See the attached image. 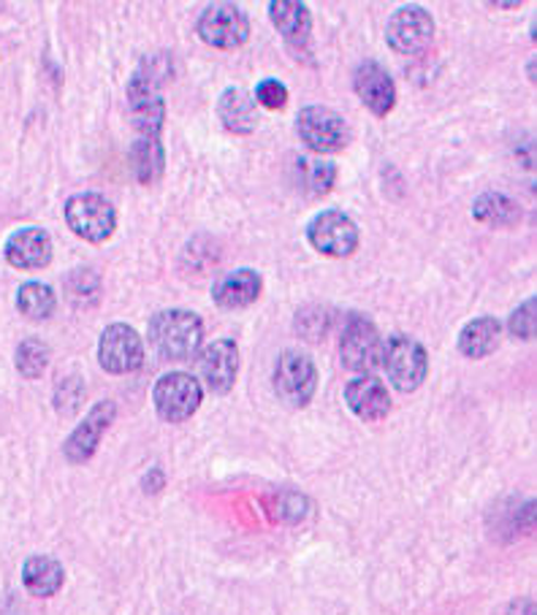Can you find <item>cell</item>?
Returning a JSON list of instances; mask_svg holds the SVG:
<instances>
[{"instance_id": "1", "label": "cell", "mask_w": 537, "mask_h": 615, "mask_svg": "<svg viewBox=\"0 0 537 615\" xmlns=\"http://www.w3.org/2000/svg\"><path fill=\"white\" fill-rule=\"evenodd\" d=\"M204 323L190 310H163L150 321V344L161 359L190 361L199 355Z\"/></svg>"}, {"instance_id": "2", "label": "cell", "mask_w": 537, "mask_h": 615, "mask_svg": "<svg viewBox=\"0 0 537 615\" xmlns=\"http://www.w3.org/2000/svg\"><path fill=\"white\" fill-rule=\"evenodd\" d=\"M380 366L397 391L410 393L424 386L426 375H429V355L419 339L397 334L383 344Z\"/></svg>"}, {"instance_id": "3", "label": "cell", "mask_w": 537, "mask_h": 615, "mask_svg": "<svg viewBox=\"0 0 537 615\" xmlns=\"http://www.w3.org/2000/svg\"><path fill=\"white\" fill-rule=\"evenodd\" d=\"M274 393L288 407H307L317 391V369L301 350H285L274 364Z\"/></svg>"}, {"instance_id": "4", "label": "cell", "mask_w": 537, "mask_h": 615, "mask_svg": "<svg viewBox=\"0 0 537 615\" xmlns=\"http://www.w3.org/2000/svg\"><path fill=\"white\" fill-rule=\"evenodd\" d=\"M296 134L304 141L307 150L317 155H332L345 150L350 141V128L339 112L328 106H304L296 114Z\"/></svg>"}, {"instance_id": "5", "label": "cell", "mask_w": 537, "mask_h": 615, "mask_svg": "<svg viewBox=\"0 0 537 615\" xmlns=\"http://www.w3.org/2000/svg\"><path fill=\"white\" fill-rule=\"evenodd\" d=\"M339 359L350 372L372 375L380 366L383 339L375 323L364 315H350L339 334Z\"/></svg>"}, {"instance_id": "6", "label": "cell", "mask_w": 537, "mask_h": 615, "mask_svg": "<svg viewBox=\"0 0 537 615\" xmlns=\"http://www.w3.org/2000/svg\"><path fill=\"white\" fill-rule=\"evenodd\" d=\"M204 399V388H201L199 377L188 375V372H168L152 388V402L155 412L166 423H185L193 417L201 407Z\"/></svg>"}, {"instance_id": "7", "label": "cell", "mask_w": 537, "mask_h": 615, "mask_svg": "<svg viewBox=\"0 0 537 615\" xmlns=\"http://www.w3.org/2000/svg\"><path fill=\"white\" fill-rule=\"evenodd\" d=\"M65 223L79 239L90 241V244H101L117 228V212L103 196L79 193L65 204Z\"/></svg>"}, {"instance_id": "8", "label": "cell", "mask_w": 537, "mask_h": 615, "mask_svg": "<svg viewBox=\"0 0 537 615\" xmlns=\"http://www.w3.org/2000/svg\"><path fill=\"white\" fill-rule=\"evenodd\" d=\"M128 109L134 128L145 139H161L163 120H166V106H163L161 81L147 74L145 68L136 71L128 81Z\"/></svg>"}, {"instance_id": "9", "label": "cell", "mask_w": 537, "mask_h": 615, "mask_svg": "<svg viewBox=\"0 0 537 615\" xmlns=\"http://www.w3.org/2000/svg\"><path fill=\"white\" fill-rule=\"evenodd\" d=\"M201 41L215 49H237L250 38V20L237 3H210L196 22Z\"/></svg>"}, {"instance_id": "10", "label": "cell", "mask_w": 537, "mask_h": 615, "mask_svg": "<svg viewBox=\"0 0 537 615\" xmlns=\"http://www.w3.org/2000/svg\"><path fill=\"white\" fill-rule=\"evenodd\" d=\"M307 239L312 250L326 258H348L359 250V225L345 212L328 209L312 217L307 225Z\"/></svg>"}, {"instance_id": "11", "label": "cell", "mask_w": 537, "mask_h": 615, "mask_svg": "<svg viewBox=\"0 0 537 615\" xmlns=\"http://www.w3.org/2000/svg\"><path fill=\"white\" fill-rule=\"evenodd\" d=\"M98 364L109 375H134L145 364V342L125 323H112L98 342Z\"/></svg>"}, {"instance_id": "12", "label": "cell", "mask_w": 537, "mask_h": 615, "mask_svg": "<svg viewBox=\"0 0 537 615\" xmlns=\"http://www.w3.org/2000/svg\"><path fill=\"white\" fill-rule=\"evenodd\" d=\"M435 38V20L424 5H402L391 14L386 41L399 54H421Z\"/></svg>"}, {"instance_id": "13", "label": "cell", "mask_w": 537, "mask_h": 615, "mask_svg": "<svg viewBox=\"0 0 537 615\" xmlns=\"http://www.w3.org/2000/svg\"><path fill=\"white\" fill-rule=\"evenodd\" d=\"M196 364H199L201 382L210 388L215 397H223L234 388L239 375V348L234 339H217V342L207 344L199 355H196Z\"/></svg>"}, {"instance_id": "14", "label": "cell", "mask_w": 537, "mask_h": 615, "mask_svg": "<svg viewBox=\"0 0 537 615\" xmlns=\"http://www.w3.org/2000/svg\"><path fill=\"white\" fill-rule=\"evenodd\" d=\"M114 415H117V407L114 402H98L96 407L90 410V415L74 428L68 439L63 444V453L71 464H85L96 455L98 444H101V437L107 434V428L114 423Z\"/></svg>"}, {"instance_id": "15", "label": "cell", "mask_w": 537, "mask_h": 615, "mask_svg": "<svg viewBox=\"0 0 537 615\" xmlns=\"http://www.w3.org/2000/svg\"><path fill=\"white\" fill-rule=\"evenodd\" d=\"M353 87L361 103L377 117H386L394 109V103H397V87H394L391 74L375 60H364L353 71Z\"/></svg>"}, {"instance_id": "16", "label": "cell", "mask_w": 537, "mask_h": 615, "mask_svg": "<svg viewBox=\"0 0 537 615\" xmlns=\"http://www.w3.org/2000/svg\"><path fill=\"white\" fill-rule=\"evenodd\" d=\"M5 261L14 268H43L52 263V239L43 228H20L5 239Z\"/></svg>"}, {"instance_id": "17", "label": "cell", "mask_w": 537, "mask_h": 615, "mask_svg": "<svg viewBox=\"0 0 537 615\" xmlns=\"http://www.w3.org/2000/svg\"><path fill=\"white\" fill-rule=\"evenodd\" d=\"M345 402L361 421L377 423L391 412V393L375 375H361L345 386Z\"/></svg>"}, {"instance_id": "18", "label": "cell", "mask_w": 537, "mask_h": 615, "mask_svg": "<svg viewBox=\"0 0 537 615\" xmlns=\"http://www.w3.org/2000/svg\"><path fill=\"white\" fill-rule=\"evenodd\" d=\"M264 290V279L253 268H239V272L226 274L212 285V301L223 310H242L250 306Z\"/></svg>"}, {"instance_id": "19", "label": "cell", "mask_w": 537, "mask_h": 615, "mask_svg": "<svg viewBox=\"0 0 537 615\" xmlns=\"http://www.w3.org/2000/svg\"><path fill=\"white\" fill-rule=\"evenodd\" d=\"M502 344V323L497 317L484 315L470 321L459 334V353L470 361L486 359Z\"/></svg>"}, {"instance_id": "20", "label": "cell", "mask_w": 537, "mask_h": 615, "mask_svg": "<svg viewBox=\"0 0 537 615\" xmlns=\"http://www.w3.org/2000/svg\"><path fill=\"white\" fill-rule=\"evenodd\" d=\"M22 583L38 600L54 597L65 583V569L52 556H30L22 564Z\"/></svg>"}, {"instance_id": "21", "label": "cell", "mask_w": 537, "mask_h": 615, "mask_svg": "<svg viewBox=\"0 0 537 615\" xmlns=\"http://www.w3.org/2000/svg\"><path fill=\"white\" fill-rule=\"evenodd\" d=\"M217 114H221V123L226 125L232 134L248 136L253 134L255 125H259V106L250 98V92L239 90V87H228L221 96L217 103Z\"/></svg>"}, {"instance_id": "22", "label": "cell", "mask_w": 537, "mask_h": 615, "mask_svg": "<svg viewBox=\"0 0 537 615\" xmlns=\"http://www.w3.org/2000/svg\"><path fill=\"white\" fill-rule=\"evenodd\" d=\"M268 16H272L274 27L283 33L285 41L299 43L310 38L312 14L304 3H296V0H272V3H268Z\"/></svg>"}, {"instance_id": "23", "label": "cell", "mask_w": 537, "mask_h": 615, "mask_svg": "<svg viewBox=\"0 0 537 615\" xmlns=\"http://www.w3.org/2000/svg\"><path fill=\"white\" fill-rule=\"evenodd\" d=\"M473 217L478 219V223L491 225V228H513V225L522 223L524 209L519 201H513L511 196L484 193L475 199Z\"/></svg>"}, {"instance_id": "24", "label": "cell", "mask_w": 537, "mask_h": 615, "mask_svg": "<svg viewBox=\"0 0 537 615\" xmlns=\"http://www.w3.org/2000/svg\"><path fill=\"white\" fill-rule=\"evenodd\" d=\"M130 161H134V172L141 185H152L155 179H161L163 166H166L161 139H145V136H139L134 141V150H130Z\"/></svg>"}, {"instance_id": "25", "label": "cell", "mask_w": 537, "mask_h": 615, "mask_svg": "<svg viewBox=\"0 0 537 615\" xmlns=\"http://www.w3.org/2000/svg\"><path fill=\"white\" fill-rule=\"evenodd\" d=\"M16 310L30 321H47L58 310V296L43 283H25L16 290Z\"/></svg>"}, {"instance_id": "26", "label": "cell", "mask_w": 537, "mask_h": 615, "mask_svg": "<svg viewBox=\"0 0 537 615\" xmlns=\"http://www.w3.org/2000/svg\"><path fill=\"white\" fill-rule=\"evenodd\" d=\"M49 355L52 353H49V348L41 339H25V342H20V348H16L14 353L16 372H20L22 377H27V380H38V377L47 372Z\"/></svg>"}, {"instance_id": "27", "label": "cell", "mask_w": 537, "mask_h": 615, "mask_svg": "<svg viewBox=\"0 0 537 615\" xmlns=\"http://www.w3.org/2000/svg\"><path fill=\"white\" fill-rule=\"evenodd\" d=\"M299 163V177L301 188L310 196H326L334 190L337 183V168L326 161H296Z\"/></svg>"}, {"instance_id": "28", "label": "cell", "mask_w": 537, "mask_h": 615, "mask_svg": "<svg viewBox=\"0 0 537 615\" xmlns=\"http://www.w3.org/2000/svg\"><path fill=\"white\" fill-rule=\"evenodd\" d=\"M82 397H85V386H82L79 377L60 380L58 393H54V404H58L60 415H74L76 407L82 404Z\"/></svg>"}, {"instance_id": "29", "label": "cell", "mask_w": 537, "mask_h": 615, "mask_svg": "<svg viewBox=\"0 0 537 615\" xmlns=\"http://www.w3.org/2000/svg\"><path fill=\"white\" fill-rule=\"evenodd\" d=\"M535 306H537V299H527L522 306H519L516 312H513V315H511V334H513V337L533 342L535 326H537Z\"/></svg>"}, {"instance_id": "30", "label": "cell", "mask_w": 537, "mask_h": 615, "mask_svg": "<svg viewBox=\"0 0 537 615\" xmlns=\"http://www.w3.org/2000/svg\"><path fill=\"white\" fill-rule=\"evenodd\" d=\"M255 101L264 109H283L288 103V87L279 79H264L255 87Z\"/></svg>"}, {"instance_id": "31", "label": "cell", "mask_w": 537, "mask_h": 615, "mask_svg": "<svg viewBox=\"0 0 537 615\" xmlns=\"http://www.w3.org/2000/svg\"><path fill=\"white\" fill-rule=\"evenodd\" d=\"M511 611H524V613H511V615H535V602L533 600H519Z\"/></svg>"}]
</instances>
